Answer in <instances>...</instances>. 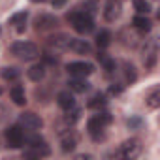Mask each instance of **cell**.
<instances>
[{"label": "cell", "instance_id": "9", "mask_svg": "<svg viewBox=\"0 0 160 160\" xmlns=\"http://www.w3.org/2000/svg\"><path fill=\"white\" fill-rule=\"evenodd\" d=\"M25 143L28 145V147H32V149H36L42 156H49V147H47V143H45V139L42 138V136H38V134H25Z\"/></svg>", "mask_w": 160, "mask_h": 160}, {"label": "cell", "instance_id": "26", "mask_svg": "<svg viewBox=\"0 0 160 160\" xmlns=\"http://www.w3.org/2000/svg\"><path fill=\"white\" fill-rule=\"evenodd\" d=\"M75 136H70V132L66 134V136H62V151L64 152H72L73 149H75Z\"/></svg>", "mask_w": 160, "mask_h": 160}, {"label": "cell", "instance_id": "8", "mask_svg": "<svg viewBox=\"0 0 160 160\" xmlns=\"http://www.w3.org/2000/svg\"><path fill=\"white\" fill-rule=\"evenodd\" d=\"M58 25V19L55 15H49V13H42L34 19V28L38 32H47V30H55Z\"/></svg>", "mask_w": 160, "mask_h": 160}, {"label": "cell", "instance_id": "10", "mask_svg": "<svg viewBox=\"0 0 160 160\" xmlns=\"http://www.w3.org/2000/svg\"><path fill=\"white\" fill-rule=\"evenodd\" d=\"M121 10H122V0H108L106 10H104V17H106V21L113 23L115 19H119Z\"/></svg>", "mask_w": 160, "mask_h": 160}, {"label": "cell", "instance_id": "15", "mask_svg": "<svg viewBox=\"0 0 160 160\" xmlns=\"http://www.w3.org/2000/svg\"><path fill=\"white\" fill-rule=\"evenodd\" d=\"M132 25H134V28H136L138 32H141V34H147V32H151V28H152L151 19H149L147 15H139V13L134 17Z\"/></svg>", "mask_w": 160, "mask_h": 160}, {"label": "cell", "instance_id": "13", "mask_svg": "<svg viewBox=\"0 0 160 160\" xmlns=\"http://www.w3.org/2000/svg\"><path fill=\"white\" fill-rule=\"evenodd\" d=\"M70 36L68 34H55V36H51L49 38V47H53V49H57V51H66L68 49V45H70Z\"/></svg>", "mask_w": 160, "mask_h": 160}, {"label": "cell", "instance_id": "30", "mask_svg": "<svg viewBox=\"0 0 160 160\" xmlns=\"http://www.w3.org/2000/svg\"><path fill=\"white\" fill-rule=\"evenodd\" d=\"M43 60H45V64H53V66L57 64V57H53L51 53H45L43 55Z\"/></svg>", "mask_w": 160, "mask_h": 160}, {"label": "cell", "instance_id": "21", "mask_svg": "<svg viewBox=\"0 0 160 160\" xmlns=\"http://www.w3.org/2000/svg\"><path fill=\"white\" fill-rule=\"evenodd\" d=\"M27 17H28V12H27V10H23V12H17V13H13V15L8 19V25H12V27L25 25V23H27Z\"/></svg>", "mask_w": 160, "mask_h": 160}, {"label": "cell", "instance_id": "29", "mask_svg": "<svg viewBox=\"0 0 160 160\" xmlns=\"http://www.w3.org/2000/svg\"><path fill=\"white\" fill-rule=\"evenodd\" d=\"M121 92H122V85L121 83H113L109 87V94H121Z\"/></svg>", "mask_w": 160, "mask_h": 160}, {"label": "cell", "instance_id": "23", "mask_svg": "<svg viewBox=\"0 0 160 160\" xmlns=\"http://www.w3.org/2000/svg\"><path fill=\"white\" fill-rule=\"evenodd\" d=\"M0 75H2V79H6V81H17V79H19V75H21V72H19L17 68L10 66V68H2Z\"/></svg>", "mask_w": 160, "mask_h": 160}, {"label": "cell", "instance_id": "2", "mask_svg": "<svg viewBox=\"0 0 160 160\" xmlns=\"http://www.w3.org/2000/svg\"><path fill=\"white\" fill-rule=\"evenodd\" d=\"M66 19H68V23L73 27V30L77 34H91L94 30V19L91 15L83 13V12H79V10L68 13Z\"/></svg>", "mask_w": 160, "mask_h": 160}, {"label": "cell", "instance_id": "1", "mask_svg": "<svg viewBox=\"0 0 160 160\" xmlns=\"http://www.w3.org/2000/svg\"><path fill=\"white\" fill-rule=\"evenodd\" d=\"M111 121H113V117H111V113H108V111H102V113L91 117V119L87 121V132H89V136H91L94 141L104 139V130H106L108 124H111Z\"/></svg>", "mask_w": 160, "mask_h": 160}, {"label": "cell", "instance_id": "11", "mask_svg": "<svg viewBox=\"0 0 160 160\" xmlns=\"http://www.w3.org/2000/svg\"><path fill=\"white\" fill-rule=\"evenodd\" d=\"M57 104L64 109V111H68V109H72V108H75V98H73V92L68 89V91H60L58 94H57Z\"/></svg>", "mask_w": 160, "mask_h": 160}, {"label": "cell", "instance_id": "27", "mask_svg": "<svg viewBox=\"0 0 160 160\" xmlns=\"http://www.w3.org/2000/svg\"><path fill=\"white\" fill-rule=\"evenodd\" d=\"M124 79H126V83H134L136 79H138V73H136V68L134 64H124Z\"/></svg>", "mask_w": 160, "mask_h": 160}, {"label": "cell", "instance_id": "24", "mask_svg": "<svg viewBox=\"0 0 160 160\" xmlns=\"http://www.w3.org/2000/svg\"><path fill=\"white\" fill-rule=\"evenodd\" d=\"M96 58L102 62V66H104L106 73L115 72V60H113V58H109V57H106V53H98V55H96Z\"/></svg>", "mask_w": 160, "mask_h": 160}, {"label": "cell", "instance_id": "25", "mask_svg": "<svg viewBox=\"0 0 160 160\" xmlns=\"http://www.w3.org/2000/svg\"><path fill=\"white\" fill-rule=\"evenodd\" d=\"M134 10L139 13V15H147V13H151V4L147 2V0H134Z\"/></svg>", "mask_w": 160, "mask_h": 160}, {"label": "cell", "instance_id": "4", "mask_svg": "<svg viewBox=\"0 0 160 160\" xmlns=\"http://www.w3.org/2000/svg\"><path fill=\"white\" fill-rule=\"evenodd\" d=\"M141 151V145H139V139L132 138V139H126L117 151H113L111 154L113 156H119V158H136Z\"/></svg>", "mask_w": 160, "mask_h": 160}, {"label": "cell", "instance_id": "33", "mask_svg": "<svg viewBox=\"0 0 160 160\" xmlns=\"http://www.w3.org/2000/svg\"><path fill=\"white\" fill-rule=\"evenodd\" d=\"M30 2H34V4H40V2H43V0H30Z\"/></svg>", "mask_w": 160, "mask_h": 160}, {"label": "cell", "instance_id": "7", "mask_svg": "<svg viewBox=\"0 0 160 160\" xmlns=\"http://www.w3.org/2000/svg\"><path fill=\"white\" fill-rule=\"evenodd\" d=\"M6 141H8V147L10 149H19L23 147L25 143V132L19 124H13V126H8L6 128Z\"/></svg>", "mask_w": 160, "mask_h": 160}, {"label": "cell", "instance_id": "34", "mask_svg": "<svg viewBox=\"0 0 160 160\" xmlns=\"http://www.w3.org/2000/svg\"><path fill=\"white\" fill-rule=\"evenodd\" d=\"M0 94H2V89H0Z\"/></svg>", "mask_w": 160, "mask_h": 160}, {"label": "cell", "instance_id": "16", "mask_svg": "<svg viewBox=\"0 0 160 160\" xmlns=\"http://www.w3.org/2000/svg\"><path fill=\"white\" fill-rule=\"evenodd\" d=\"M10 96H12L15 106H25L27 104V94H25V89L21 85H13L12 91H10Z\"/></svg>", "mask_w": 160, "mask_h": 160}, {"label": "cell", "instance_id": "32", "mask_svg": "<svg viewBox=\"0 0 160 160\" xmlns=\"http://www.w3.org/2000/svg\"><path fill=\"white\" fill-rule=\"evenodd\" d=\"M139 124V119H132V121H128V126H138Z\"/></svg>", "mask_w": 160, "mask_h": 160}, {"label": "cell", "instance_id": "6", "mask_svg": "<svg viewBox=\"0 0 160 160\" xmlns=\"http://www.w3.org/2000/svg\"><path fill=\"white\" fill-rule=\"evenodd\" d=\"M19 126L25 128V130H30V132H36L43 126V121L40 115L32 113V111H25L19 115Z\"/></svg>", "mask_w": 160, "mask_h": 160}, {"label": "cell", "instance_id": "12", "mask_svg": "<svg viewBox=\"0 0 160 160\" xmlns=\"http://www.w3.org/2000/svg\"><path fill=\"white\" fill-rule=\"evenodd\" d=\"M66 85H68V89L72 92H87L91 89V83L85 77H72V79H68Z\"/></svg>", "mask_w": 160, "mask_h": 160}, {"label": "cell", "instance_id": "22", "mask_svg": "<svg viewBox=\"0 0 160 160\" xmlns=\"http://www.w3.org/2000/svg\"><path fill=\"white\" fill-rule=\"evenodd\" d=\"M109 43H111V32H109V30H100V32L96 34V45H98L100 49H106Z\"/></svg>", "mask_w": 160, "mask_h": 160}, {"label": "cell", "instance_id": "17", "mask_svg": "<svg viewBox=\"0 0 160 160\" xmlns=\"http://www.w3.org/2000/svg\"><path fill=\"white\" fill-rule=\"evenodd\" d=\"M98 10H100V2H98V0H83V4L79 6V12H83V13H87L91 17L96 15Z\"/></svg>", "mask_w": 160, "mask_h": 160}, {"label": "cell", "instance_id": "14", "mask_svg": "<svg viewBox=\"0 0 160 160\" xmlns=\"http://www.w3.org/2000/svg\"><path fill=\"white\" fill-rule=\"evenodd\" d=\"M68 49H70V51H75V53H79V55H89V53L92 51V47H91V43H89L87 40H75V38L70 40Z\"/></svg>", "mask_w": 160, "mask_h": 160}, {"label": "cell", "instance_id": "3", "mask_svg": "<svg viewBox=\"0 0 160 160\" xmlns=\"http://www.w3.org/2000/svg\"><path fill=\"white\" fill-rule=\"evenodd\" d=\"M12 53L21 60H34L40 57V49L32 42H15L12 45Z\"/></svg>", "mask_w": 160, "mask_h": 160}, {"label": "cell", "instance_id": "18", "mask_svg": "<svg viewBox=\"0 0 160 160\" xmlns=\"http://www.w3.org/2000/svg\"><path fill=\"white\" fill-rule=\"evenodd\" d=\"M28 73V77L32 79V81H42V79L45 77V64H34V66H30V70L27 72Z\"/></svg>", "mask_w": 160, "mask_h": 160}, {"label": "cell", "instance_id": "20", "mask_svg": "<svg viewBox=\"0 0 160 160\" xmlns=\"http://www.w3.org/2000/svg\"><path fill=\"white\" fill-rule=\"evenodd\" d=\"M106 94H102V92H96L89 102H87V108L89 109H98V108H104L106 106Z\"/></svg>", "mask_w": 160, "mask_h": 160}, {"label": "cell", "instance_id": "28", "mask_svg": "<svg viewBox=\"0 0 160 160\" xmlns=\"http://www.w3.org/2000/svg\"><path fill=\"white\" fill-rule=\"evenodd\" d=\"M79 115H81V109H68V115H66V122L68 124H73L75 121H79Z\"/></svg>", "mask_w": 160, "mask_h": 160}, {"label": "cell", "instance_id": "19", "mask_svg": "<svg viewBox=\"0 0 160 160\" xmlns=\"http://www.w3.org/2000/svg\"><path fill=\"white\" fill-rule=\"evenodd\" d=\"M145 102H147V106H149L151 109H156V108L160 106V89H158V87H154V89L147 94Z\"/></svg>", "mask_w": 160, "mask_h": 160}, {"label": "cell", "instance_id": "5", "mask_svg": "<svg viewBox=\"0 0 160 160\" xmlns=\"http://www.w3.org/2000/svg\"><path fill=\"white\" fill-rule=\"evenodd\" d=\"M66 72L73 77H87L94 72V66L87 60H73L66 64Z\"/></svg>", "mask_w": 160, "mask_h": 160}, {"label": "cell", "instance_id": "31", "mask_svg": "<svg viewBox=\"0 0 160 160\" xmlns=\"http://www.w3.org/2000/svg\"><path fill=\"white\" fill-rule=\"evenodd\" d=\"M66 2H68V0H51V6L57 10V8H62V6H66Z\"/></svg>", "mask_w": 160, "mask_h": 160}]
</instances>
